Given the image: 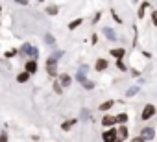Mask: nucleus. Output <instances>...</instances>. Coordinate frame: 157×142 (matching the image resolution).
<instances>
[{
    "label": "nucleus",
    "instance_id": "obj_13",
    "mask_svg": "<svg viewBox=\"0 0 157 142\" xmlns=\"http://www.w3.org/2000/svg\"><path fill=\"white\" fill-rule=\"evenodd\" d=\"M28 78H30V74H28V72H22V74H19V76H17V81L24 83V81H28Z\"/></svg>",
    "mask_w": 157,
    "mask_h": 142
},
{
    "label": "nucleus",
    "instance_id": "obj_23",
    "mask_svg": "<svg viewBox=\"0 0 157 142\" xmlns=\"http://www.w3.org/2000/svg\"><path fill=\"white\" fill-rule=\"evenodd\" d=\"M82 114H83V116H82L83 120H89V111H87V109H83V113H82Z\"/></svg>",
    "mask_w": 157,
    "mask_h": 142
},
{
    "label": "nucleus",
    "instance_id": "obj_22",
    "mask_svg": "<svg viewBox=\"0 0 157 142\" xmlns=\"http://www.w3.org/2000/svg\"><path fill=\"white\" fill-rule=\"evenodd\" d=\"M72 124H74V122H65V124H63V129H65V131H67V129H70V127H72Z\"/></svg>",
    "mask_w": 157,
    "mask_h": 142
},
{
    "label": "nucleus",
    "instance_id": "obj_21",
    "mask_svg": "<svg viewBox=\"0 0 157 142\" xmlns=\"http://www.w3.org/2000/svg\"><path fill=\"white\" fill-rule=\"evenodd\" d=\"M83 87H85V89H89V91H91V89H93V87H94V83H93V81H89V80H87V81H85V83H83Z\"/></svg>",
    "mask_w": 157,
    "mask_h": 142
},
{
    "label": "nucleus",
    "instance_id": "obj_20",
    "mask_svg": "<svg viewBox=\"0 0 157 142\" xmlns=\"http://www.w3.org/2000/svg\"><path fill=\"white\" fill-rule=\"evenodd\" d=\"M139 92V87H131L128 92H126V96H133V94H137Z\"/></svg>",
    "mask_w": 157,
    "mask_h": 142
},
{
    "label": "nucleus",
    "instance_id": "obj_11",
    "mask_svg": "<svg viewBox=\"0 0 157 142\" xmlns=\"http://www.w3.org/2000/svg\"><path fill=\"white\" fill-rule=\"evenodd\" d=\"M107 68V61L105 59H98L96 61V70H98V72H102V70H105Z\"/></svg>",
    "mask_w": 157,
    "mask_h": 142
},
{
    "label": "nucleus",
    "instance_id": "obj_16",
    "mask_svg": "<svg viewBox=\"0 0 157 142\" xmlns=\"http://www.w3.org/2000/svg\"><path fill=\"white\" fill-rule=\"evenodd\" d=\"M111 107H113V102H105V103L100 105V111H107V109H111Z\"/></svg>",
    "mask_w": 157,
    "mask_h": 142
},
{
    "label": "nucleus",
    "instance_id": "obj_6",
    "mask_svg": "<svg viewBox=\"0 0 157 142\" xmlns=\"http://www.w3.org/2000/svg\"><path fill=\"white\" fill-rule=\"evenodd\" d=\"M85 72H87V66H82V68H80V72L76 74V78H78V81H80V83H85V81H87Z\"/></svg>",
    "mask_w": 157,
    "mask_h": 142
},
{
    "label": "nucleus",
    "instance_id": "obj_1",
    "mask_svg": "<svg viewBox=\"0 0 157 142\" xmlns=\"http://www.w3.org/2000/svg\"><path fill=\"white\" fill-rule=\"evenodd\" d=\"M21 52H22V54H28V55L32 57V61H35V59H37V55H39V50H37L35 46H32V44H28V43H26V44H22V48H21Z\"/></svg>",
    "mask_w": 157,
    "mask_h": 142
},
{
    "label": "nucleus",
    "instance_id": "obj_10",
    "mask_svg": "<svg viewBox=\"0 0 157 142\" xmlns=\"http://www.w3.org/2000/svg\"><path fill=\"white\" fill-rule=\"evenodd\" d=\"M59 83H61V87H68V85H70V76H68V74H61Z\"/></svg>",
    "mask_w": 157,
    "mask_h": 142
},
{
    "label": "nucleus",
    "instance_id": "obj_18",
    "mask_svg": "<svg viewBox=\"0 0 157 142\" xmlns=\"http://www.w3.org/2000/svg\"><path fill=\"white\" fill-rule=\"evenodd\" d=\"M46 13H48V15H56V13H57V8H56V6H48V8H46Z\"/></svg>",
    "mask_w": 157,
    "mask_h": 142
},
{
    "label": "nucleus",
    "instance_id": "obj_15",
    "mask_svg": "<svg viewBox=\"0 0 157 142\" xmlns=\"http://www.w3.org/2000/svg\"><path fill=\"white\" fill-rule=\"evenodd\" d=\"M80 24H82V19H76V21H72V22L68 24V30H76Z\"/></svg>",
    "mask_w": 157,
    "mask_h": 142
},
{
    "label": "nucleus",
    "instance_id": "obj_3",
    "mask_svg": "<svg viewBox=\"0 0 157 142\" xmlns=\"http://www.w3.org/2000/svg\"><path fill=\"white\" fill-rule=\"evenodd\" d=\"M56 61H57V59H54L52 55H50V59L46 61V70H48V74H50V76H56V74H57V66H56Z\"/></svg>",
    "mask_w": 157,
    "mask_h": 142
},
{
    "label": "nucleus",
    "instance_id": "obj_8",
    "mask_svg": "<svg viewBox=\"0 0 157 142\" xmlns=\"http://www.w3.org/2000/svg\"><path fill=\"white\" fill-rule=\"evenodd\" d=\"M102 124H104V125H107V127H109V125L113 127V125L117 124V116H104V120H102Z\"/></svg>",
    "mask_w": 157,
    "mask_h": 142
},
{
    "label": "nucleus",
    "instance_id": "obj_14",
    "mask_svg": "<svg viewBox=\"0 0 157 142\" xmlns=\"http://www.w3.org/2000/svg\"><path fill=\"white\" fill-rule=\"evenodd\" d=\"M126 120H128V114H126V113L117 114V122H118V124H126Z\"/></svg>",
    "mask_w": 157,
    "mask_h": 142
},
{
    "label": "nucleus",
    "instance_id": "obj_4",
    "mask_svg": "<svg viewBox=\"0 0 157 142\" xmlns=\"http://www.w3.org/2000/svg\"><path fill=\"white\" fill-rule=\"evenodd\" d=\"M104 142H117V131L115 129H109L104 133Z\"/></svg>",
    "mask_w": 157,
    "mask_h": 142
},
{
    "label": "nucleus",
    "instance_id": "obj_5",
    "mask_svg": "<svg viewBox=\"0 0 157 142\" xmlns=\"http://www.w3.org/2000/svg\"><path fill=\"white\" fill-rule=\"evenodd\" d=\"M140 136H142L144 140H150V138H153V136H155V131H153L151 127H144V129L140 131Z\"/></svg>",
    "mask_w": 157,
    "mask_h": 142
},
{
    "label": "nucleus",
    "instance_id": "obj_25",
    "mask_svg": "<svg viewBox=\"0 0 157 142\" xmlns=\"http://www.w3.org/2000/svg\"><path fill=\"white\" fill-rule=\"evenodd\" d=\"M54 87H56V92H61V83H56Z\"/></svg>",
    "mask_w": 157,
    "mask_h": 142
},
{
    "label": "nucleus",
    "instance_id": "obj_9",
    "mask_svg": "<svg viewBox=\"0 0 157 142\" xmlns=\"http://www.w3.org/2000/svg\"><path fill=\"white\" fill-rule=\"evenodd\" d=\"M111 55L117 57V59H122L126 55V52H124V48H115V50H111Z\"/></svg>",
    "mask_w": 157,
    "mask_h": 142
},
{
    "label": "nucleus",
    "instance_id": "obj_19",
    "mask_svg": "<svg viewBox=\"0 0 157 142\" xmlns=\"http://www.w3.org/2000/svg\"><path fill=\"white\" fill-rule=\"evenodd\" d=\"M44 41H46V44H54V43H56V39H54L50 33H46V35H44Z\"/></svg>",
    "mask_w": 157,
    "mask_h": 142
},
{
    "label": "nucleus",
    "instance_id": "obj_7",
    "mask_svg": "<svg viewBox=\"0 0 157 142\" xmlns=\"http://www.w3.org/2000/svg\"><path fill=\"white\" fill-rule=\"evenodd\" d=\"M26 72L28 74H35L37 72V61H28L26 63Z\"/></svg>",
    "mask_w": 157,
    "mask_h": 142
},
{
    "label": "nucleus",
    "instance_id": "obj_24",
    "mask_svg": "<svg viewBox=\"0 0 157 142\" xmlns=\"http://www.w3.org/2000/svg\"><path fill=\"white\" fill-rule=\"evenodd\" d=\"M131 142H144V138H142V136H135Z\"/></svg>",
    "mask_w": 157,
    "mask_h": 142
},
{
    "label": "nucleus",
    "instance_id": "obj_26",
    "mask_svg": "<svg viewBox=\"0 0 157 142\" xmlns=\"http://www.w3.org/2000/svg\"><path fill=\"white\" fill-rule=\"evenodd\" d=\"M6 140H8V135H6V133H4V135H2V136H0V142H6Z\"/></svg>",
    "mask_w": 157,
    "mask_h": 142
},
{
    "label": "nucleus",
    "instance_id": "obj_2",
    "mask_svg": "<svg viewBox=\"0 0 157 142\" xmlns=\"http://www.w3.org/2000/svg\"><path fill=\"white\" fill-rule=\"evenodd\" d=\"M155 114V107L151 105V103H148V105H144V109H142V114H140V118L142 120H150L151 116Z\"/></svg>",
    "mask_w": 157,
    "mask_h": 142
},
{
    "label": "nucleus",
    "instance_id": "obj_17",
    "mask_svg": "<svg viewBox=\"0 0 157 142\" xmlns=\"http://www.w3.org/2000/svg\"><path fill=\"white\" fill-rule=\"evenodd\" d=\"M118 135H120V138H126V136H128V129H126V125H122V127L118 129Z\"/></svg>",
    "mask_w": 157,
    "mask_h": 142
},
{
    "label": "nucleus",
    "instance_id": "obj_12",
    "mask_svg": "<svg viewBox=\"0 0 157 142\" xmlns=\"http://www.w3.org/2000/svg\"><path fill=\"white\" fill-rule=\"evenodd\" d=\"M104 33H105V37H107V39H111V41H115V39H117V35H115V32H113L111 28H104Z\"/></svg>",
    "mask_w": 157,
    "mask_h": 142
}]
</instances>
